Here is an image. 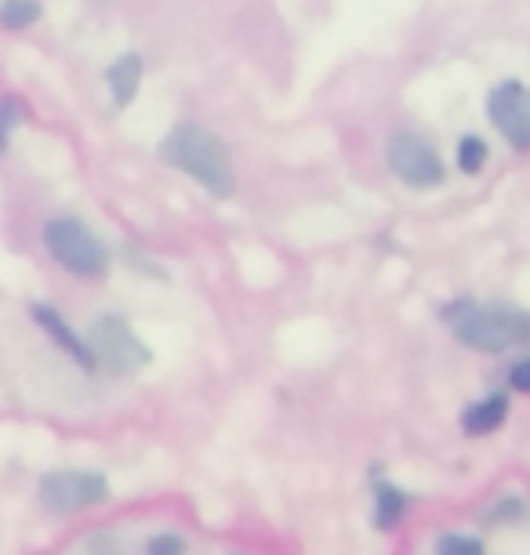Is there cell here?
Returning <instances> with one entry per match:
<instances>
[{
	"label": "cell",
	"mask_w": 530,
	"mask_h": 555,
	"mask_svg": "<svg viewBox=\"0 0 530 555\" xmlns=\"http://www.w3.org/2000/svg\"><path fill=\"white\" fill-rule=\"evenodd\" d=\"M443 323L451 327V334L469 349L480 352H505L516 345L530 341V312L516 306H483V301H451L443 309Z\"/></svg>",
	"instance_id": "cell-1"
},
{
	"label": "cell",
	"mask_w": 530,
	"mask_h": 555,
	"mask_svg": "<svg viewBox=\"0 0 530 555\" xmlns=\"http://www.w3.org/2000/svg\"><path fill=\"white\" fill-rule=\"evenodd\" d=\"M157 153L164 164L185 171L193 182H201L207 193L218 196V201L236 193V171H233L230 150H225L222 139H215L211 131L196 128V124H182V128H174L171 134H164Z\"/></svg>",
	"instance_id": "cell-2"
},
{
	"label": "cell",
	"mask_w": 530,
	"mask_h": 555,
	"mask_svg": "<svg viewBox=\"0 0 530 555\" xmlns=\"http://www.w3.org/2000/svg\"><path fill=\"white\" fill-rule=\"evenodd\" d=\"M44 247L62 269L73 272V276H80V280L106 276V266H109L106 247H102V240L91 233V225H85L80 218H51L44 225Z\"/></svg>",
	"instance_id": "cell-3"
},
{
	"label": "cell",
	"mask_w": 530,
	"mask_h": 555,
	"mask_svg": "<svg viewBox=\"0 0 530 555\" xmlns=\"http://www.w3.org/2000/svg\"><path fill=\"white\" fill-rule=\"evenodd\" d=\"M91 352H95V363L113 378H131L153 360L150 345L131 331V323L124 317H109V312L99 317L95 327H91Z\"/></svg>",
	"instance_id": "cell-4"
},
{
	"label": "cell",
	"mask_w": 530,
	"mask_h": 555,
	"mask_svg": "<svg viewBox=\"0 0 530 555\" xmlns=\"http://www.w3.org/2000/svg\"><path fill=\"white\" fill-rule=\"evenodd\" d=\"M109 498V483L99 473H48L40 479V505L55 516H73L80 508L102 505Z\"/></svg>",
	"instance_id": "cell-5"
},
{
	"label": "cell",
	"mask_w": 530,
	"mask_h": 555,
	"mask_svg": "<svg viewBox=\"0 0 530 555\" xmlns=\"http://www.w3.org/2000/svg\"><path fill=\"white\" fill-rule=\"evenodd\" d=\"M389 167L411 190H436L443 182V164L436 150L418 134H397L389 142Z\"/></svg>",
	"instance_id": "cell-6"
},
{
	"label": "cell",
	"mask_w": 530,
	"mask_h": 555,
	"mask_svg": "<svg viewBox=\"0 0 530 555\" xmlns=\"http://www.w3.org/2000/svg\"><path fill=\"white\" fill-rule=\"evenodd\" d=\"M487 113H491L494 128L505 134L516 150H530V88L516 80L497 83L487 99Z\"/></svg>",
	"instance_id": "cell-7"
},
{
	"label": "cell",
	"mask_w": 530,
	"mask_h": 555,
	"mask_svg": "<svg viewBox=\"0 0 530 555\" xmlns=\"http://www.w3.org/2000/svg\"><path fill=\"white\" fill-rule=\"evenodd\" d=\"M34 317H37L40 327H44L48 338L55 341L59 349L66 352L73 363H77V366H85V371H91V366H95V352H91V345L80 341L77 334H73L69 323L62 320L55 309H51V306H34Z\"/></svg>",
	"instance_id": "cell-8"
},
{
	"label": "cell",
	"mask_w": 530,
	"mask_h": 555,
	"mask_svg": "<svg viewBox=\"0 0 530 555\" xmlns=\"http://www.w3.org/2000/svg\"><path fill=\"white\" fill-rule=\"evenodd\" d=\"M142 66H145L142 55H134V51H128V55H120V59L106 69L113 102H117L120 109H124V106H131L134 91H139V83H142Z\"/></svg>",
	"instance_id": "cell-9"
},
{
	"label": "cell",
	"mask_w": 530,
	"mask_h": 555,
	"mask_svg": "<svg viewBox=\"0 0 530 555\" xmlns=\"http://www.w3.org/2000/svg\"><path fill=\"white\" fill-rule=\"evenodd\" d=\"M505 414H508L505 396H487L483 403H473L469 411L462 414V428L469 436H487V433H494V428H502Z\"/></svg>",
	"instance_id": "cell-10"
},
{
	"label": "cell",
	"mask_w": 530,
	"mask_h": 555,
	"mask_svg": "<svg viewBox=\"0 0 530 555\" xmlns=\"http://www.w3.org/2000/svg\"><path fill=\"white\" fill-rule=\"evenodd\" d=\"M403 508H408V494H400V490L389 487V483L374 487V522H378L382 530L397 527V519L403 516Z\"/></svg>",
	"instance_id": "cell-11"
},
{
	"label": "cell",
	"mask_w": 530,
	"mask_h": 555,
	"mask_svg": "<svg viewBox=\"0 0 530 555\" xmlns=\"http://www.w3.org/2000/svg\"><path fill=\"white\" fill-rule=\"evenodd\" d=\"M40 18L37 0H0V26L8 29H26Z\"/></svg>",
	"instance_id": "cell-12"
},
{
	"label": "cell",
	"mask_w": 530,
	"mask_h": 555,
	"mask_svg": "<svg viewBox=\"0 0 530 555\" xmlns=\"http://www.w3.org/2000/svg\"><path fill=\"white\" fill-rule=\"evenodd\" d=\"M483 164H487V145L483 139H476V134H469V139H462L458 145V167L465 175H476V171H483Z\"/></svg>",
	"instance_id": "cell-13"
},
{
	"label": "cell",
	"mask_w": 530,
	"mask_h": 555,
	"mask_svg": "<svg viewBox=\"0 0 530 555\" xmlns=\"http://www.w3.org/2000/svg\"><path fill=\"white\" fill-rule=\"evenodd\" d=\"M440 552L447 555H480L483 552V541L476 538H458V533H451V538L440 541Z\"/></svg>",
	"instance_id": "cell-14"
},
{
	"label": "cell",
	"mask_w": 530,
	"mask_h": 555,
	"mask_svg": "<svg viewBox=\"0 0 530 555\" xmlns=\"http://www.w3.org/2000/svg\"><path fill=\"white\" fill-rule=\"evenodd\" d=\"M15 128V106L12 102H0V150L8 145V131Z\"/></svg>",
	"instance_id": "cell-15"
},
{
	"label": "cell",
	"mask_w": 530,
	"mask_h": 555,
	"mask_svg": "<svg viewBox=\"0 0 530 555\" xmlns=\"http://www.w3.org/2000/svg\"><path fill=\"white\" fill-rule=\"evenodd\" d=\"M508 382H513V389H519V392H527V396H530V360H527V363H516V366H513V374H508Z\"/></svg>",
	"instance_id": "cell-16"
},
{
	"label": "cell",
	"mask_w": 530,
	"mask_h": 555,
	"mask_svg": "<svg viewBox=\"0 0 530 555\" xmlns=\"http://www.w3.org/2000/svg\"><path fill=\"white\" fill-rule=\"evenodd\" d=\"M185 541L182 538H153L150 541V552H182Z\"/></svg>",
	"instance_id": "cell-17"
}]
</instances>
